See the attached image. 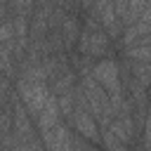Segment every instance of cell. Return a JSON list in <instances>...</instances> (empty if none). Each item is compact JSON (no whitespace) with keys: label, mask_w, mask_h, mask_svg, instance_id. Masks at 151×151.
<instances>
[{"label":"cell","mask_w":151,"mask_h":151,"mask_svg":"<svg viewBox=\"0 0 151 151\" xmlns=\"http://www.w3.org/2000/svg\"><path fill=\"white\" fill-rule=\"evenodd\" d=\"M80 97H83V101H85V106H87V111L92 113V118H94V123H99L104 130L113 123V118H116V113H113V104H111V99H109V94L97 85V80L92 78V76H83V80H80Z\"/></svg>","instance_id":"cell-1"},{"label":"cell","mask_w":151,"mask_h":151,"mask_svg":"<svg viewBox=\"0 0 151 151\" xmlns=\"http://www.w3.org/2000/svg\"><path fill=\"white\" fill-rule=\"evenodd\" d=\"M78 45H80V52L85 57H99L109 50V35L104 33V28L99 26V21L94 17H87Z\"/></svg>","instance_id":"cell-2"},{"label":"cell","mask_w":151,"mask_h":151,"mask_svg":"<svg viewBox=\"0 0 151 151\" xmlns=\"http://www.w3.org/2000/svg\"><path fill=\"white\" fill-rule=\"evenodd\" d=\"M19 94H21L26 109H28L33 116H38V113L42 111V106H45V101H47V97H50L52 92H50L47 83H40V80H24V78H19Z\"/></svg>","instance_id":"cell-3"},{"label":"cell","mask_w":151,"mask_h":151,"mask_svg":"<svg viewBox=\"0 0 151 151\" xmlns=\"http://www.w3.org/2000/svg\"><path fill=\"white\" fill-rule=\"evenodd\" d=\"M123 45H125V50H130V47H151V7L142 19H137L134 24L123 26Z\"/></svg>","instance_id":"cell-4"},{"label":"cell","mask_w":151,"mask_h":151,"mask_svg":"<svg viewBox=\"0 0 151 151\" xmlns=\"http://www.w3.org/2000/svg\"><path fill=\"white\" fill-rule=\"evenodd\" d=\"M71 123L76 127V132L83 137V139H97L99 137V127L92 118V113L87 111L80 92H76V106H73V116H71Z\"/></svg>","instance_id":"cell-5"},{"label":"cell","mask_w":151,"mask_h":151,"mask_svg":"<svg viewBox=\"0 0 151 151\" xmlns=\"http://www.w3.org/2000/svg\"><path fill=\"white\" fill-rule=\"evenodd\" d=\"M92 12H94V19L99 21V26L104 28L106 35H118L123 31V24L116 14V7L113 2H97V5H87Z\"/></svg>","instance_id":"cell-6"},{"label":"cell","mask_w":151,"mask_h":151,"mask_svg":"<svg viewBox=\"0 0 151 151\" xmlns=\"http://www.w3.org/2000/svg\"><path fill=\"white\" fill-rule=\"evenodd\" d=\"M42 142L47 146V151H73V137L66 130V125H57L47 132H42Z\"/></svg>","instance_id":"cell-7"},{"label":"cell","mask_w":151,"mask_h":151,"mask_svg":"<svg viewBox=\"0 0 151 151\" xmlns=\"http://www.w3.org/2000/svg\"><path fill=\"white\" fill-rule=\"evenodd\" d=\"M35 118H38L40 132H47V130H52V127H57V125L61 123V113H59V104H57V97H54V94L47 97L42 111H40Z\"/></svg>","instance_id":"cell-8"},{"label":"cell","mask_w":151,"mask_h":151,"mask_svg":"<svg viewBox=\"0 0 151 151\" xmlns=\"http://www.w3.org/2000/svg\"><path fill=\"white\" fill-rule=\"evenodd\" d=\"M104 144H106V151H127L130 146H125L123 142H118L116 137H113V132L111 130H104Z\"/></svg>","instance_id":"cell-9"},{"label":"cell","mask_w":151,"mask_h":151,"mask_svg":"<svg viewBox=\"0 0 151 151\" xmlns=\"http://www.w3.org/2000/svg\"><path fill=\"white\" fill-rule=\"evenodd\" d=\"M144 144L151 149V109L146 111V118H144Z\"/></svg>","instance_id":"cell-10"},{"label":"cell","mask_w":151,"mask_h":151,"mask_svg":"<svg viewBox=\"0 0 151 151\" xmlns=\"http://www.w3.org/2000/svg\"><path fill=\"white\" fill-rule=\"evenodd\" d=\"M87 151H94V149H92V146H90V149H87Z\"/></svg>","instance_id":"cell-11"},{"label":"cell","mask_w":151,"mask_h":151,"mask_svg":"<svg viewBox=\"0 0 151 151\" xmlns=\"http://www.w3.org/2000/svg\"><path fill=\"white\" fill-rule=\"evenodd\" d=\"M149 87H151V85H149Z\"/></svg>","instance_id":"cell-12"}]
</instances>
